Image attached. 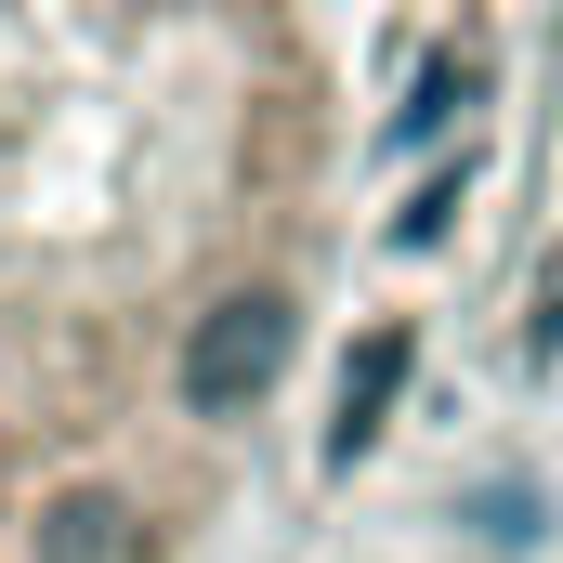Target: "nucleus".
Returning a JSON list of instances; mask_svg holds the SVG:
<instances>
[{
    "mask_svg": "<svg viewBox=\"0 0 563 563\" xmlns=\"http://www.w3.org/2000/svg\"><path fill=\"white\" fill-rule=\"evenodd\" d=\"M276 367H288V301H223V314H197V341H184V407H197V420H236Z\"/></svg>",
    "mask_w": 563,
    "mask_h": 563,
    "instance_id": "obj_1",
    "label": "nucleus"
}]
</instances>
